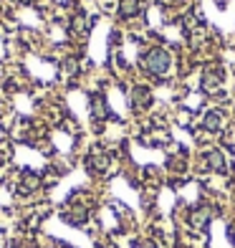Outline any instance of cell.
Instances as JSON below:
<instances>
[{"mask_svg": "<svg viewBox=\"0 0 235 248\" xmlns=\"http://www.w3.org/2000/svg\"><path fill=\"white\" fill-rule=\"evenodd\" d=\"M144 66H147V71L149 74H164L167 71V66H170V56H167V51L162 48H152L147 56H144Z\"/></svg>", "mask_w": 235, "mask_h": 248, "instance_id": "1", "label": "cell"}, {"mask_svg": "<svg viewBox=\"0 0 235 248\" xmlns=\"http://www.w3.org/2000/svg\"><path fill=\"white\" fill-rule=\"evenodd\" d=\"M119 10H121L124 16H134V13L139 10V0H121V3H119Z\"/></svg>", "mask_w": 235, "mask_h": 248, "instance_id": "2", "label": "cell"}, {"mask_svg": "<svg viewBox=\"0 0 235 248\" xmlns=\"http://www.w3.org/2000/svg\"><path fill=\"white\" fill-rule=\"evenodd\" d=\"M91 109H94V117H104V114H106L104 99H102V96H94V99H91Z\"/></svg>", "mask_w": 235, "mask_h": 248, "instance_id": "3", "label": "cell"}, {"mask_svg": "<svg viewBox=\"0 0 235 248\" xmlns=\"http://www.w3.org/2000/svg\"><path fill=\"white\" fill-rule=\"evenodd\" d=\"M132 99H134V104H147V101H149V94H147V89H134Z\"/></svg>", "mask_w": 235, "mask_h": 248, "instance_id": "4", "label": "cell"}, {"mask_svg": "<svg viewBox=\"0 0 235 248\" xmlns=\"http://www.w3.org/2000/svg\"><path fill=\"white\" fill-rule=\"evenodd\" d=\"M23 3H36V0H23Z\"/></svg>", "mask_w": 235, "mask_h": 248, "instance_id": "5", "label": "cell"}]
</instances>
